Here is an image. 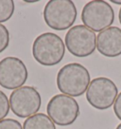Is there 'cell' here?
<instances>
[{
	"label": "cell",
	"instance_id": "cell-1",
	"mask_svg": "<svg viewBox=\"0 0 121 129\" xmlns=\"http://www.w3.org/2000/svg\"><path fill=\"white\" fill-rule=\"evenodd\" d=\"M91 83L88 69L79 63L64 66L57 75L58 89L65 95L80 97L83 95Z\"/></svg>",
	"mask_w": 121,
	"mask_h": 129
},
{
	"label": "cell",
	"instance_id": "cell-2",
	"mask_svg": "<svg viewBox=\"0 0 121 129\" xmlns=\"http://www.w3.org/2000/svg\"><path fill=\"white\" fill-rule=\"evenodd\" d=\"M65 53V43L59 35L53 32L42 33L33 42V58L44 67H53L60 63Z\"/></svg>",
	"mask_w": 121,
	"mask_h": 129
},
{
	"label": "cell",
	"instance_id": "cell-3",
	"mask_svg": "<svg viewBox=\"0 0 121 129\" xmlns=\"http://www.w3.org/2000/svg\"><path fill=\"white\" fill-rule=\"evenodd\" d=\"M45 24L55 30L71 28L77 19V8L71 0H50L44 9Z\"/></svg>",
	"mask_w": 121,
	"mask_h": 129
},
{
	"label": "cell",
	"instance_id": "cell-4",
	"mask_svg": "<svg viewBox=\"0 0 121 129\" xmlns=\"http://www.w3.org/2000/svg\"><path fill=\"white\" fill-rule=\"evenodd\" d=\"M81 21L92 31L101 32L114 21V12L112 6L103 0H93L85 5L81 12Z\"/></svg>",
	"mask_w": 121,
	"mask_h": 129
},
{
	"label": "cell",
	"instance_id": "cell-5",
	"mask_svg": "<svg viewBox=\"0 0 121 129\" xmlns=\"http://www.w3.org/2000/svg\"><path fill=\"white\" fill-rule=\"evenodd\" d=\"M46 112L54 123L68 126L73 124L80 116V105L73 97L57 94L49 100Z\"/></svg>",
	"mask_w": 121,
	"mask_h": 129
},
{
	"label": "cell",
	"instance_id": "cell-6",
	"mask_svg": "<svg viewBox=\"0 0 121 129\" xmlns=\"http://www.w3.org/2000/svg\"><path fill=\"white\" fill-rule=\"evenodd\" d=\"M10 107L19 118H29L37 114L42 105L40 93L35 87L25 85L13 90L10 95Z\"/></svg>",
	"mask_w": 121,
	"mask_h": 129
},
{
	"label": "cell",
	"instance_id": "cell-7",
	"mask_svg": "<svg viewBox=\"0 0 121 129\" xmlns=\"http://www.w3.org/2000/svg\"><path fill=\"white\" fill-rule=\"evenodd\" d=\"M65 43L72 55L84 58L90 56L96 50L97 35L83 25H77L68 29Z\"/></svg>",
	"mask_w": 121,
	"mask_h": 129
},
{
	"label": "cell",
	"instance_id": "cell-8",
	"mask_svg": "<svg viewBox=\"0 0 121 129\" xmlns=\"http://www.w3.org/2000/svg\"><path fill=\"white\" fill-rule=\"evenodd\" d=\"M118 89L113 81L106 77H98L91 81L86 90V99L94 108L105 110L114 104Z\"/></svg>",
	"mask_w": 121,
	"mask_h": 129
},
{
	"label": "cell",
	"instance_id": "cell-9",
	"mask_svg": "<svg viewBox=\"0 0 121 129\" xmlns=\"http://www.w3.org/2000/svg\"><path fill=\"white\" fill-rule=\"evenodd\" d=\"M28 77L24 62L17 57H6L0 61V85L6 89L24 86Z\"/></svg>",
	"mask_w": 121,
	"mask_h": 129
},
{
	"label": "cell",
	"instance_id": "cell-10",
	"mask_svg": "<svg viewBox=\"0 0 121 129\" xmlns=\"http://www.w3.org/2000/svg\"><path fill=\"white\" fill-rule=\"evenodd\" d=\"M98 52L108 58L121 55V28L110 27L98 33L97 36Z\"/></svg>",
	"mask_w": 121,
	"mask_h": 129
},
{
	"label": "cell",
	"instance_id": "cell-11",
	"mask_svg": "<svg viewBox=\"0 0 121 129\" xmlns=\"http://www.w3.org/2000/svg\"><path fill=\"white\" fill-rule=\"evenodd\" d=\"M23 129H56V126L47 115L37 113L24 121Z\"/></svg>",
	"mask_w": 121,
	"mask_h": 129
},
{
	"label": "cell",
	"instance_id": "cell-12",
	"mask_svg": "<svg viewBox=\"0 0 121 129\" xmlns=\"http://www.w3.org/2000/svg\"><path fill=\"white\" fill-rule=\"evenodd\" d=\"M14 9L15 6L12 0H0V24L12 18Z\"/></svg>",
	"mask_w": 121,
	"mask_h": 129
},
{
	"label": "cell",
	"instance_id": "cell-13",
	"mask_svg": "<svg viewBox=\"0 0 121 129\" xmlns=\"http://www.w3.org/2000/svg\"><path fill=\"white\" fill-rule=\"evenodd\" d=\"M10 108L11 107L8 96L2 90H0V121L8 116Z\"/></svg>",
	"mask_w": 121,
	"mask_h": 129
},
{
	"label": "cell",
	"instance_id": "cell-14",
	"mask_svg": "<svg viewBox=\"0 0 121 129\" xmlns=\"http://www.w3.org/2000/svg\"><path fill=\"white\" fill-rule=\"evenodd\" d=\"M10 45V32L6 26L0 24V53L7 49Z\"/></svg>",
	"mask_w": 121,
	"mask_h": 129
},
{
	"label": "cell",
	"instance_id": "cell-15",
	"mask_svg": "<svg viewBox=\"0 0 121 129\" xmlns=\"http://www.w3.org/2000/svg\"><path fill=\"white\" fill-rule=\"evenodd\" d=\"M0 129H23V126L14 119H4L0 121Z\"/></svg>",
	"mask_w": 121,
	"mask_h": 129
},
{
	"label": "cell",
	"instance_id": "cell-16",
	"mask_svg": "<svg viewBox=\"0 0 121 129\" xmlns=\"http://www.w3.org/2000/svg\"><path fill=\"white\" fill-rule=\"evenodd\" d=\"M113 112L117 119L121 121V92L117 95L116 100L113 104Z\"/></svg>",
	"mask_w": 121,
	"mask_h": 129
},
{
	"label": "cell",
	"instance_id": "cell-17",
	"mask_svg": "<svg viewBox=\"0 0 121 129\" xmlns=\"http://www.w3.org/2000/svg\"><path fill=\"white\" fill-rule=\"evenodd\" d=\"M113 4H116V5H121V1H116V0H112Z\"/></svg>",
	"mask_w": 121,
	"mask_h": 129
},
{
	"label": "cell",
	"instance_id": "cell-18",
	"mask_svg": "<svg viewBox=\"0 0 121 129\" xmlns=\"http://www.w3.org/2000/svg\"><path fill=\"white\" fill-rule=\"evenodd\" d=\"M118 19H119V23L121 25V8L119 10V12H118Z\"/></svg>",
	"mask_w": 121,
	"mask_h": 129
},
{
	"label": "cell",
	"instance_id": "cell-19",
	"mask_svg": "<svg viewBox=\"0 0 121 129\" xmlns=\"http://www.w3.org/2000/svg\"><path fill=\"white\" fill-rule=\"evenodd\" d=\"M115 129H121V123H119V124L117 125L116 128H115Z\"/></svg>",
	"mask_w": 121,
	"mask_h": 129
}]
</instances>
